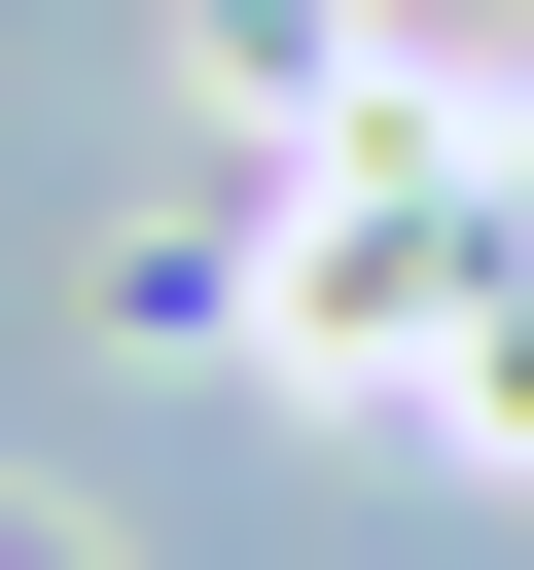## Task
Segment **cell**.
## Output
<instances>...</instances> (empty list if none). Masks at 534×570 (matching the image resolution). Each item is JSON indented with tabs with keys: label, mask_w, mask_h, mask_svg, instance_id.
<instances>
[{
	"label": "cell",
	"mask_w": 534,
	"mask_h": 570,
	"mask_svg": "<svg viewBox=\"0 0 534 570\" xmlns=\"http://www.w3.org/2000/svg\"><path fill=\"white\" fill-rule=\"evenodd\" d=\"M0 570H71V534H0Z\"/></svg>",
	"instance_id": "obj_1"
}]
</instances>
